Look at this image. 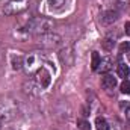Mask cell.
I'll return each instance as SVG.
<instances>
[{
    "label": "cell",
    "instance_id": "9c48e42d",
    "mask_svg": "<svg viewBox=\"0 0 130 130\" xmlns=\"http://www.w3.org/2000/svg\"><path fill=\"white\" fill-rule=\"evenodd\" d=\"M65 2H67V0H47V5H48V9H52V11H59V9L64 8Z\"/></svg>",
    "mask_w": 130,
    "mask_h": 130
},
{
    "label": "cell",
    "instance_id": "7a4b0ae2",
    "mask_svg": "<svg viewBox=\"0 0 130 130\" xmlns=\"http://www.w3.org/2000/svg\"><path fill=\"white\" fill-rule=\"evenodd\" d=\"M44 64H45V56L41 52H33L24 58L23 68L27 74H35L38 70H41L44 67Z\"/></svg>",
    "mask_w": 130,
    "mask_h": 130
},
{
    "label": "cell",
    "instance_id": "5b68a950",
    "mask_svg": "<svg viewBox=\"0 0 130 130\" xmlns=\"http://www.w3.org/2000/svg\"><path fill=\"white\" fill-rule=\"evenodd\" d=\"M35 82H36V85H38L41 89L48 88L50 83H52V74H50V71L45 70L44 67H42L41 70H38V71H36V79H35Z\"/></svg>",
    "mask_w": 130,
    "mask_h": 130
},
{
    "label": "cell",
    "instance_id": "5bb4252c",
    "mask_svg": "<svg viewBox=\"0 0 130 130\" xmlns=\"http://www.w3.org/2000/svg\"><path fill=\"white\" fill-rule=\"evenodd\" d=\"M100 61H101V58H100V55H98L97 52H92V55H91V68L95 71L98 70V65H100Z\"/></svg>",
    "mask_w": 130,
    "mask_h": 130
},
{
    "label": "cell",
    "instance_id": "e0dca14e",
    "mask_svg": "<svg viewBox=\"0 0 130 130\" xmlns=\"http://www.w3.org/2000/svg\"><path fill=\"white\" fill-rule=\"evenodd\" d=\"M121 92L123 94H130V80H127V79H124V82L121 83Z\"/></svg>",
    "mask_w": 130,
    "mask_h": 130
},
{
    "label": "cell",
    "instance_id": "44dd1931",
    "mask_svg": "<svg viewBox=\"0 0 130 130\" xmlns=\"http://www.w3.org/2000/svg\"><path fill=\"white\" fill-rule=\"evenodd\" d=\"M0 124H2V121H0Z\"/></svg>",
    "mask_w": 130,
    "mask_h": 130
},
{
    "label": "cell",
    "instance_id": "6da1fadb",
    "mask_svg": "<svg viewBox=\"0 0 130 130\" xmlns=\"http://www.w3.org/2000/svg\"><path fill=\"white\" fill-rule=\"evenodd\" d=\"M55 27V21L47 18V17H35L32 20H29L26 30L33 35H42V33H48L53 30Z\"/></svg>",
    "mask_w": 130,
    "mask_h": 130
},
{
    "label": "cell",
    "instance_id": "7c38bea8",
    "mask_svg": "<svg viewBox=\"0 0 130 130\" xmlns=\"http://www.w3.org/2000/svg\"><path fill=\"white\" fill-rule=\"evenodd\" d=\"M23 64H24V58L21 55H17V56L12 58V68L14 70H21Z\"/></svg>",
    "mask_w": 130,
    "mask_h": 130
},
{
    "label": "cell",
    "instance_id": "3957f363",
    "mask_svg": "<svg viewBox=\"0 0 130 130\" xmlns=\"http://www.w3.org/2000/svg\"><path fill=\"white\" fill-rule=\"evenodd\" d=\"M62 38L61 35L55 32H48V33H42V35H36V44L41 45L42 48H55L61 44Z\"/></svg>",
    "mask_w": 130,
    "mask_h": 130
},
{
    "label": "cell",
    "instance_id": "277c9868",
    "mask_svg": "<svg viewBox=\"0 0 130 130\" xmlns=\"http://www.w3.org/2000/svg\"><path fill=\"white\" fill-rule=\"evenodd\" d=\"M29 8V0H11L8 5H5L3 12L5 15H17L24 12Z\"/></svg>",
    "mask_w": 130,
    "mask_h": 130
},
{
    "label": "cell",
    "instance_id": "8992f818",
    "mask_svg": "<svg viewBox=\"0 0 130 130\" xmlns=\"http://www.w3.org/2000/svg\"><path fill=\"white\" fill-rule=\"evenodd\" d=\"M59 58L64 65H73L74 64V53H73V47H65L59 52Z\"/></svg>",
    "mask_w": 130,
    "mask_h": 130
},
{
    "label": "cell",
    "instance_id": "ac0fdd59",
    "mask_svg": "<svg viewBox=\"0 0 130 130\" xmlns=\"http://www.w3.org/2000/svg\"><path fill=\"white\" fill-rule=\"evenodd\" d=\"M120 107H121V110H126V113H129L130 112V103L129 101H126V103L121 101V103H120Z\"/></svg>",
    "mask_w": 130,
    "mask_h": 130
},
{
    "label": "cell",
    "instance_id": "52a82bcc",
    "mask_svg": "<svg viewBox=\"0 0 130 130\" xmlns=\"http://www.w3.org/2000/svg\"><path fill=\"white\" fill-rule=\"evenodd\" d=\"M101 85H103V88H106V89H112V88L117 86V79H115L113 76H110V74H106V76H103V79H101Z\"/></svg>",
    "mask_w": 130,
    "mask_h": 130
},
{
    "label": "cell",
    "instance_id": "d6986e66",
    "mask_svg": "<svg viewBox=\"0 0 130 130\" xmlns=\"http://www.w3.org/2000/svg\"><path fill=\"white\" fill-rule=\"evenodd\" d=\"M130 50V42H123L121 45H120V52L121 53H126V52H129Z\"/></svg>",
    "mask_w": 130,
    "mask_h": 130
},
{
    "label": "cell",
    "instance_id": "2e32d148",
    "mask_svg": "<svg viewBox=\"0 0 130 130\" xmlns=\"http://www.w3.org/2000/svg\"><path fill=\"white\" fill-rule=\"evenodd\" d=\"M77 127L80 130H91L89 123H88L86 120H83V118H79V120H77Z\"/></svg>",
    "mask_w": 130,
    "mask_h": 130
},
{
    "label": "cell",
    "instance_id": "ffe728a7",
    "mask_svg": "<svg viewBox=\"0 0 130 130\" xmlns=\"http://www.w3.org/2000/svg\"><path fill=\"white\" fill-rule=\"evenodd\" d=\"M124 29H126V33L130 35V21H127V23L124 24Z\"/></svg>",
    "mask_w": 130,
    "mask_h": 130
},
{
    "label": "cell",
    "instance_id": "ba28073f",
    "mask_svg": "<svg viewBox=\"0 0 130 130\" xmlns=\"http://www.w3.org/2000/svg\"><path fill=\"white\" fill-rule=\"evenodd\" d=\"M117 18H118V12L117 11H107L104 14V17H103V24H110V23L117 21Z\"/></svg>",
    "mask_w": 130,
    "mask_h": 130
},
{
    "label": "cell",
    "instance_id": "9a60e30c",
    "mask_svg": "<svg viewBox=\"0 0 130 130\" xmlns=\"http://www.w3.org/2000/svg\"><path fill=\"white\" fill-rule=\"evenodd\" d=\"M101 44H103V48H104V50L110 52V50L113 48V45H115V41H113L112 38H109V36H107V38H104V39H103V42H101Z\"/></svg>",
    "mask_w": 130,
    "mask_h": 130
},
{
    "label": "cell",
    "instance_id": "4fadbf2b",
    "mask_svg": "<svg viewBox=\"0 0 130 130\" xmlns=\"http://www.w3.org/2000/svg\"><path fill=\"white\" fill-rule=\"evenodd\" d=\"M95 129L97 130H110V127H109V124H107V121L104 118L98 117L97 120H95Z\"/></svg>",
    "mask_w": 130,
    "mask_h": 130
},
{
    "label": "cell",
    "instance_id": "30bf717a",
    "mask_svg": "<svg viewBox=\"0 0 130 130\" xmlns=\"http://www.w3.org/2000/svg\"><path fill=\"white\" fill-rule=\"evenodd\" d=\"M117 73H118L120 77L126 79V77H129V74H130V67L127 64H124V62H121L118 65V68H117Z\"/></svg>",
    "mask_w": 130,
    "mask_h": 130
},
{
    "label": "cell",
    "instance_id": "8fae6325",
    "mask_svg": "<svg viewBox=\"0 0 130 130\" xmlns=\"http://www.w3.org/2000/svg\"><path fill=\"white\" fill-rule=\"evenodd\" d=\"M112 61L109 59V58H106V59H101L100 61V65H98V68L101 70V73H107V71H110L112 70Z\"/></svg>",
    "mask_w": 130,
    "mask_h": 130
}]
</instances>
